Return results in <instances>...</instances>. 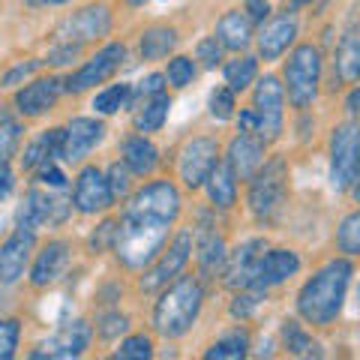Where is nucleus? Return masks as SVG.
Instances as JSON below:
<instances>
[{
    "instance_id": "obj_1",
    "label": "nucleus",
    "mask_w": 360,
    "mask_h": 360,
    "mask_svg": "<svg viewBox=\"0 0 360 360\" xmlns=\"http://www.w3.org/2000/svg\"><path fill=\"white\" fill-rule=\"evenodd\" d=\"M180 189L172 180H153L129 198L123 219L117 222L115 243L117 262L129 270H144L162 252L174 219L180 217Z\"/></svg>"
},
{
    "instance_id": "obj_2",
    "label": "nucleus",
    "mask_w": 360,
    "mask_h": 360,
    "mask_svg": "<svg viewBox=\"0 0 360 360\" xmlns=\"http://www.w3.org/2000/svg\"><path fill=\"white\" fill-rule=\"evenodd\" d=\"M352 262L348 258H330L324 267L303 283L297 295V312L300 319L312 328H328V324L342 312V303L352 283Z\"/></svg>"
},
{
    "instance_id": "obj_3",
    "label": "nucleus",
    "mask_w": 360,
    "mask_h": 360,
    "mask_svg": "<svg viewBox=\"0 0 360 360\" xmlns=\"http://www.w3.org/2000/svg\"><path fill=\"white\" fill-rule=\"evenodd\" d=\"M201 303H205V288L195 276H184L168 285L153 307V328L165 340H177L195 324Z\"/></svg>"
},
{
    "instance_id": "obj_4",
    "label": "nucleus",
    "mask_w": 360,
    "mask_h": 360,
    "mask_svg": "<svg viewBox=\"0 0 360 360\" xmlns=\"http://www.w3.org/2000/svg\"><path fill=\"white\" fill-rule=\"evenodd\" d=\"M108 30H111V13H108V6L94 4V6L78 9V13H72L70 18H63L60 25H58V30H54L49 63H54V66L70 63L75 54L84 49V45L103 39Z\"/></svg>"
},
{
    "instance_id": "obj_5",
    "label": "nucleus",
    "mask_w": 360,
    "mask_h": 360,
    "mask_svg": "<svg viewBox=\"0 0 360 360\" xmlns=\"http://www.w3.org/2000/svg\"><path fill=\"white\" fill-rule=\"evenodd\" d=\"M288 195V165L285 160H270L262 162V168L250 177V195H246V205H250L252 217L258 222H274L276 213L283 210Z\"/></svg>"
},
{
    "instance_id": "obj_6",
    "label": "nucleus",
    "mask_w": 360,
    "mask_h": 360,
    "mask_svg": "<svg viewBox=\"0 0 360 360\" xmlns=\"http://www.w3.org/2000/svg\"><path fill=\"white\" fill-rule=\"evenodd\" d=\"M285 94L295 108L312 105L321 84V51L315 45H297L285 63Z\"/></svg>"
},
{
    "instance_id": "obj_7",
    "label": "nucleus",
    "mask_w": 360,
    "mask_h": 360,
    "mask_svg": "<svg viewBox=\"0 0 360 360\" xmlns=\"http://www.w3.org/2000/svg\"><path fill=\"white\" fill-rule=\"evenodd\" d=\"M72 210V201L63 195V189H54V186H33L27 189L25 195V205L18 210V225L25 229H45V225H60Z\"/></svg>"
},
{
    "instance_id": "obj_8",
    "label": "nucleus",
    "mask_w": 360,
    "mask_h": 360,
    "mask_svg": "<svg viewBox=\"0 0 360 360\" xmlns=\"http://www.w3.org/2000/svg\"><path fill=\"white\" fill-rule=\"evenodd\" d=\"M360 168V123H340L330 135V186L345 193Z\"/></svg>"
},
{
    "instance_id": "obj_9",
    "label": "nucleus",
    "mask_w": 360,
    "mask_h": 360,
    "mask_svg": "<svg viewBox=\"0 0 360 360\" xmlns=\"http://www.w3.org/2000/svg\"><path fill=\"white\" fill-rule=\"evenodd\" d=\"M252 111H255V135L264 141H274L283 135L285 123V90L274 75H264L252 94Z\"/></svg>"
},
{
    "instance_id": "obj_10",
    "label": "nucleus",
    "mask_w": 360,
    "mask_h": 360,
    "mask_svg": "<svg viewBox=\"0 0 360 360\" xmlns=\"http://www.w3.org/2000/svg\"><path fill=\"white\" fill-rule=\"evenodd\" d=\"M123 60H127V45L111 42V45H105V49H99L87 63L78 66V70L63 82V87L70 90V94H84V90L103 84V82H108V78H115V72L123 66Z\"/></svg>"
},
{
    "instance_id": "obj_11",
    "label": "nucleus",
    "mask_w": 360,
    "mask_h": 360,
    "mask_svg": "<svg viewBox=\"0 0 360 360\" xmlns=\"http://www.w3.org/2000/svg\"><path fill=\"white\" fill-rule=\"evenodd\" d=\"M189 252H193V231L184 229V231H177V238L172 243H168V250H162L148 264V270H144V276H141V291H156V288L172 283L180 270L186 267Z\"/></svg>"
},
{
    "instance_id": "obj_12",
    "label": "nucleus",
    "mask_w": 360,
    "mask_h": 360,
    "mask_svg": "<svg viewBox=\"0 0 360 360\" xmlns=\"http://www.w3.org/2000/svg\"><path fill=\"white\" fill-rule=\"evenodd\" d=\"M219 162V144L207 139V135H198V139H189L180 150V180L189 189L205 186V180L210 177V172Z\"/></svg>"
},
{
    "instance_id": "obj_13",
    "label": "nucleus",
    "mask_w": 360,
    "mask_h": 360,
    "mask_svg": "<svg viewBox=\"0 0 360 360\" xmlns=\"http://www.w3.org/2000/svg\"><path fill=\"white\" fill-rule=\"evenodd\" d=\"M72 205H75L78 213H87V217L103 213V210H108L111 205H115L111 189H108V180L96 165H87V168L78 172L75 189H72Z\"/></svg>"
},
{
    "instance_id": "obj_14",
    "label": "nucleus",
    "mask_w": 360,
    "mask_h": 360,
    "mask_svg": "<svg viewBox=\"0 0 360 360\" xmlns=\"http://www.w3.org/2000/svg\"><path fill=\"white\" fill-rule=\"evenodd\" d=\"M33 243H37L33 229L18 225V229L6 238V243L0 246V283L4 285H13V283H18V279L25 276V267L30 262Z\"/></svg>"
},
{
    "instance_id": "obj_15",
    "label": "nucleus",
    "mask_w": 360,
    "mask_h": 360,
    "mask_svg": "<svg viewBox=\"0 0 360 360\" xmlns=\"http://www.w3.org/2000/svg\"><path fill=\"white\" fill-rule=\"evenodd\" d=\"M297 37V18L295 13H279L267 15L258 30V54L264 60H279L288 51V45Z\"/></svg>"
},
{
    "instance_id": "obj_16",
    "label": "nucleus",
    "mask_w": 360,
    "mask_h": 360,
    "mask_svg": "<svg viewBox=\"0 0 360 360\" xmlns=\"http://www.w3.org/2000/svg\"><path fill=\"white\" fill-rule=\"evenodd\" d=\"M262 252H264V240L262 238L243 240L238 250H231L229 255H225V264H222V283L229 288H234V291H238V288H250Z\"/></svg>"
},
{
    "instance_id": "obj_17",
    "label": "nucleus",
    "mask_w": 360,
    "mask_h": 360,
    "mask_svg": "<svg viewBox=\"0 0 360 360\" xmlns=\"http://www.w3.org/2000/svg\"><path fill=\"white\" fill-rule=\"evenodd\" d=\"M300 270V255L295 250H267L258 258V267L252 274V283L250 288H258V291H267L279 283H285L288 276H295Z\"/></svg>"
},
{
    "instance_id": "obj_18",
    "label": "nucleus",
    "mask_w": 360,
    "mask_h": 360,
    "mask_svg": "<svg viewBox=\"0 0 360 360\" xmlns=\"http://www.w3.org/2000/svg\"><path fill=\"white\" fill-rule=\"evenodd\" d=\"M90 336H94V330H90V324L75 319V321H66L63 328L51 336L49 342L42 345V352H33V357H58V360H66V357H78L87 352L90 345Z\"/></svg>"
},
{
    "instance_id": "obj_19",
    "label": "nucleus",
    "mask_w": 360,
    "mask_h": 360,
    "mask_svg": "<svg viewBox=\"0 0 360 360\" xmlns=\"http://www.w3.org/2000/svg\"><path fill=\"white\" fill-rule=\"evenodd\" d=\"M105 139V123L96 117H75L63 135V160L78 162Z\"/></svg>"
},
{
    "instance_id": "obj_20",
    "label": "nucleus",
    "mask_w": 360,
    "mask_h": 360,
    "mask_svg": "<svg viewBox=\"0 0 360 360\" xmlns=\"http://www.w3.org/2000/svg\"><path fill=\"white\" fill-rule=\"evenodd\" d=\"M225 162H229V168L238 180H250L264 162V139H258L255 132H240L238 139L229 144Z\"/></svg>"
},
{
    "instance_id": "obj_21",
    "label": "nucleus",
    "mask_w": 360,
    "mask_h": 360,
    "mask_svg": "<svg viewBox=\"0 0 360 360\" xmlns=\"http://www.w3.org/2000/svg\"><path fill=\"white\" fill-rule=\"evenodd\" d=\"M60 90H63L60 78H37V82H30L27 87H21L15 94V105L25 117H39L45 111H51Z\"/></svg>"
},
{
    "instance_id": "obj_22",
    "label": "nucleus",
    "mask_w": 360,
    "mask_h": 360,
    "mask_svg": "<svg viewBox=\"0 0 360 360\" xmlns=\"http://www.w3.org/2000/svg\"><path fill=\"white\" fill-rule=\"evenodd\" d=\"M66 264H70V243L51 240V243L37 255V262H33L30 285H33V288H45V285L58 283V279L63 276Z\"/></svg>"
},
{
    "instance_id": "obj_23",
    "label": "nucleus",
    "mask_w": 360,
    "mask_h": 360,
    "mask_svg": "<svg viewBox=\"0 0 360 360\" xmlns=\"http://www.w3.org/2000/svg\"><path fill=\"white\" fill-rule=\"evenodd\" d=\"M63 135L66 129H49L42 132L37 141H30L25 148V156H21V165L27 172H39L42 165H51L54 160H63Z\"/></svg>"
},
{
    "instance_id": "obj_24",
    "label": "nucleus",
    "mask_w": 360,
    "mask_h": 360,
    "mask_svg": "<svg viewBox=\"0 0 360 360\" xmlns=\"http://www.w3.org/2000/svg\"><path fill=\"white\" fill-rule=\"evenodd\" d=\"M336 78L342 84L360 82V27H352L336 45V58H333Z\"/></svg>"
},
{
    "instance_id": "obj_25",
    "label": "nucleus",
    "mask_w": 360,
    "mask_h": 360,
    "mask_svg": "<svg viewBox=\"0 0 360 360\" xmlns=\"http://www.w3.org/2000/svg\"><path fill=\"white\" fill-rule=\"evenodd\" d=\"M123 165L129 168L132 174H153L156 165H160V150H156V144L150 139H144V135H132V139L123 141Z\"/></svg>"
},
{
    "instance_id": "obj_26",
    "label": "nucleus",
    "mask_w": 360,
    "mask_h": 360,
    "mask_svg": "<svg viewBox=\"0 0 360 360\" xmlns=\"http://www.w3.org/2000/svg\"><path fill=\"white\" fill-rule=\"evenodd\" d=\"M217 39L222 49H231V51H243L246 45L252 42V21L240 9H231L225 13L217 25Z\"/></svg>"
},
{
    "instance_id": "obj_27",
    "label": "nucleus",
    "mask_w": 360,
    "mask_h": 360,
    "mask_svg": "<svg viewBox=\"0 0 360 360\" xmlns=\"http://www.w3.org/2000/svg\"><path fill=\"white\" fill-rule=\"evenodd\" d=\"M225 240L217 231V225H201L198 231V270L201 276H217V270L225 264Z\"/></svg>"
},
{
    "instance_id": "obj_28",
    "label": "nucleus",
    "mask_w": 360,
    "mask_h": 360,
    "mask_svg": "<svg viewBox=\"0 0 360 360\" xmlns=\"http://www.w3.org/2000/svg\"><path fill=\"white\" fill-rule=\"evenodd\" d=\"M207 184V195H210V205L219 207V210H229L234 201H238V177L229 168V162H217V168L210 172V177L205 180Z\"/></svg>"
},
{
    "instance_id": "obj_29",
    "label": "nucleus",
    "mask_w": 360,
    "mask_h": 360,
    "mask_svg": "<svg viewBox=\"0 0 360 360\" xmlns=\"http://www.w3.org/2000/svg\"><path fill=\"white\" fill-rule=\"evenodd\" d=\"M168 108H172V99L162 90V94H153L148 99L139 103V111H135V129L139 132H156L168 117Z\"/></svg>"
},
{
    "instance_id": "obj_30",
    "label": "nucleus",
    "mask_w": 360,
    "mask_h": 360,
    "mask_svg": "<svg viewBox=\"0 0 360 360\" xmlns=\"http://www.w3.org/2000/svg\"><path fill=\"white\" fill-rule=\"evenodd\" d=\"M177 45V30L174 27H148L141 33V58L144 60H160V58H168V51H172Z\"/></svg>"
},
{
    "instance_id": "obj_31",
    "label": "nucleus",
    "mask_w": 360,
    "mask_h": 360,
    "mask_svg": "<svg viewBox=\"0 0 360 360\" xmlns=\"http://www.w3.org/2000/svg\"><path fill=\"white\" fill-rule=\"evenodd\" d=\"M283 345L288 348V354H297V357L321 354V345L315 342L312 336L303 330V324H297V321H285L283 324Z\"/></svg>"
},
{
    "instance_id": "obj_32",
    "label": "nucleus",
    "mask_w": 360,
    "mask_h": 360,
    "mask_svg": "<svg viewBox=\"0 0 360 360\" xmlns=\"http://www.w3.org/2000/svg\"><path fill=\"white\" fill-rule=\"evenodd\" d=\"M258 75V60L250 58V54H240V58H234L225 63V87L231 90H246Z\"/></svg>"
},
{
    "instance_id": "obj_33",
    "label": "nucleus",
    "mask_w": 360,
    "mask_h": 360,
    "mask_svg": "<svg viewBox=\"0 0 360 360\" xmlns=\"http://www.w3.org/2000/svg\"><path fill=\"white\" fill-rule=\"evenodd\" d=\"M246 348H250V336H246V330H231V333H225L222 340L213 342L205 357H217V360H240L246 357Z\"/></svg>"
},
{
    "instance_id": "obj_34",
    "label": "nucleus",
    "mask_w": 360,
    "mask_h": 360,
    "mask_svg": "<svg viewBox=\"0 0 360 360\" xmlns=\"http://www.w3.org/2000/svg\"><path fill=\"white\" fill-rule=\"evenodd\" d=\"M129 103H132V84H111L94 96V108L99 115H115V111L127 108Z\"/></svg>"
},
{
    "instance_id": "obj_35",
    "label": "nucleus",
    "mask_w": 360,
    "mask_h": 360,
    "mask_svg": "<svg viewBox=\"0 0 360 360\" xmlns=\"http://www.w3.org/2000/svg\"><path fill=\"white\" fill-rule=\"evenodd\" d=\"M336 246L345 255H360V210L348 213L340 222V229H336Z\"/></svg>"
},
{
    "instance_id": "obj_36",
    "label": "nucleus",
    "mask_w": 360,
    "mask_h": 360,
    "mask_svg": "<svg viewBox=\"0 0 360 360\" xmlns=\"http://www.w3.org/2000/svg\"><path fill=\"white\" fill-rule=\"evenodd\" d=\"M21 141V123L15 117H0V165H6L15 156Z\"/></svg>"
},
{
    "instance_id": "obj_37",
    "label": "nucleus",
    "mask_w": 360,
    "mask_h": 360,
    "mask_svg": "<svg viewBox=\"0 0 360 360\" xmlns=\"http://www.w3.org/2000/svg\"><path fill=\"white\" fill-rule=\"evenodd\" d=\"M193 78H195V60L193 58H174V60H168V72H165V82L172 84V87H186V84H193Z\"/></svg>"
},
{
    "instance_id": "obj_38",
    "label": "nucleus",
    "mask_w": 360,
    "mask_h": 360,
    "mask_svg": "<svg viewBox=\"0 0 360 360\" xmlns=\"http://www.w3.org/2000/svg\"><path fill=\"white\" fill-rule=\"evenodd\" d=\"M153 354V342L150 336H129V340H123L120 348L115 352L117 360H144Z\"/></svg>"
},
{
    "instance_id": "obj_39",
    "label": "nucleus",
    "mask_w": 360,
    "mask_h": 360,
    "mask_svg": "<svg viewBox=\"0 0 360 360\" xmlns=\"http://www.w3.org/2000/svg\"><path fill=\"white\" fill-rule=\"evenodd\" d=\"M21 324L15 319H0V360H9L18 348Z\"/></svg>"
},
{
    "instance_id": "obj_40",
    "label": "nucleus",
    "mask_w": 360,
    "mask_h": 360,
    "mask_svg": "<svg viewBox=\"0 0 360 360\" xmlns=\"http://www.w3.org/2000/svg\"><path fill=\"white\" fill-rule=\"evenodd\" d=\"M210 115L217 120H229L234 115V90L231 87H217L210 94Z\"/></svg>"
},
{
    "instance_id": "obj_41",
    "label": "nucleus",
    "mask_w": 360,
    "mask_h": 360,
    "mask_svg": "<svg viewBox=\"0 0 360 360\" xmlns=\"http://www.w3.org/2000/svg\"><path fill=\"white\" fill-rule=\"evenodd\" d=\"M127 328H129V319L120 312H105V315H99V321H96V333L103 336V340H115V336L127 333Z\"/></svg>"
},
{
    "instance_id": "obj_42",
    "label": "nucleus",
    "mask_w": 360,
    "mask_h": 360,
    "mask_svg": "<svg viewBox=\"0 0 360 360\" xmlns=\"http://www.w3.org/2000/svg\"><path fill=\"white\" fill-rule=\"evenodd\" d=\"M108 189H111V198H127L129 195V168L115 162L108 168Z\"/></svg>"
},
{
    "instance_id": "obj_43",
    "label": "nucleus",
    "mask_w": 360,
    "mask_h": 360,
    "mask_svg": "<svg viewBox=\"0 0 360 360\" xmlns=\"http://www.w3.org/2000/svg\"><path fill=\"white\" fill-rule=\"evenodd\" d=\"M258 303H262V291H246V288H240V295L234 297V303H231V315L234 319H250V315L258 309Z\"/></svg>"
},
{
    "instance_id": "obj_44",
    "label": "nucleus",
    "mask_w": 360,
    "mask_h": 360,
    "mask_svg": "<svg viewBox=\"0 0 360 360\" xmlns=\"http://www.w3.org/2000/svg\"><path fill=\"white\" fill-rule=\"evenodd\" d=\"M162 90H165V75L153 72V75L144 78V82H139V87H132V103H141V99H148L153 94H162Z\"/></svg>"
},
{
    "instance_id": "obj_45",
    "label": "nucleus",
    "mask_w": 360,
    "mask_h": 360,
    "mask_svg": "<svg viewBox=\"0 0 360 360\" xmlns=\"http://www.w3.org/2000/svg\"><path fill=\"white\" fill-rule=\"evenodd\" d=\"M198 60L207 66V70H213L219 60H222V45L217 37H207V39H201L198 42Z\"/></svg>"
},
{
    "instance_id": "obj_46",
    "label": "nucleus",
    "mask_w": 360,
    "mask_h": 360,
    "mask_svg": "<svg viewBox=\"0 0 360 360\" xmlns=\"http://www.w3.org/2000/svg\"><path fill=\"white\" fill-rule=\"evenodd\" d=\"M246 9H250V21H264L270 15L267 0H246Z\"/></svg>"
},
{
    "instance_id": "obj_47",
    "label": "nucleus",
    "mask_w": 360,
    "mask_h": 360,
    "mask_svg": "<svg viewBox=\"0 0 360 360\" xmlns=\"http://www.w3.org/2000/svg\"><path fill=\"white\" fill-rule=\"evenodd\" d=\"M33 70H39V60H30V63H21V66H15L13 72H6V84H13L15 78H27Z\"/></svg>"
},
{
    "instance_id": "obj_48",
    "label": "nucleus",
    "mask_w": 360,
    "mask_h": 360,
    "mask_svg": "<svg viewBox=\"0 0 360 360\" xmlns=\"http://www.w3.org/2000/svg\"><path fill=\"white\" fill-rule=\"evenodd\" d=\"M345 108H348V115H352V117H360V84L352 90V94H348Z\"/></svg>"
},
{
    "instance_id": "obj_49",
    "label": "nucleus",
    "mask_w": 360,
    "mask_h": 360,
    "mask_svg": "<svg viewBox=\"0 0 360 360\" xmlns=\"http://www.w3.org/2000/svg\"><path fill=\"white\" fill-rule=\"evenodd\" d=\"M9 189H13V174H9L6 165H0V198H6Z\"/></svg>"
},
{
    "instance_id": "obj_50",
    "label": "nucleus",
    "mask_w": 360,
    "mask_h": 360,
    "mask_svg": "<svg viewBox=\"0 0 360 360\" xmlns=\"http://www.w3.org/2000/svg\"><path fill=\"white\" fill-rule=\"evenodd\" d=\"M27 6H60V4H66V0H25Z\"/></svg>"
},
{
    "instance_id": "obj_51",
    "label": "nucleus",
    "mask_w": 360,
    "mask_h": 360,
    "mask_svg": "<svg viewBox=\"0 0 360 360\" xmlns=\"http://www.w3.org/2000/svg\"><path fill=\"white\" fill-rule=\"evenodd\" d=\"M354 193V198L360 201V168H357V174H354V180H352V186H348Z\"/></svg>"
},
{
    "instance_id": "obj_52",
    "label": "nucleus",
    "mask_w": 360,
    "mask_h": 360,
    "mask_svg": "<svg viewBox=\"0 0 360 360\" xmlns=\"http://www.w3.org/2000/svg\"><path fill=\"white\" fill-rule=\"evenodd\" d=\"M285 4H288L291 9H295V6H303V4H309V0H285Z\"/></svg>"
},
{
    "instance_id": "obj_53",
    "label": "nucleus",
    "mask_w": 360,
    "mask_h": 360,
    "mask_svg": "<svg viewBox=\"0 0 360 360\" xmlns=\"http://www.w3.org/2000/svg\"><path fill=\"white\" fill-rule=\"evenodd\" d=\"M129 4H132V6H141V4H148V0H129Z\"/></svg>"
},
{
    "instance_id": "obj_54",
    "label": "nucleus",
    "mask_w": 360,
    "mask_h": 360,
    "mask_svg": "<svg viewBox=\"0 0 360 360\" xmlns=\"http://www.w3.org/2000/svg\"><path fill=\"white\" fill-rule=\"evenodd\" d=\"M357 303H360V285H357Z\"/></svg>"
},
{
    "instance_id": "obj_55",
    "label": "nucleus",
    "mask_w": 360,
    "mask_h": 360,
    "mask_svg": "<svg viewBox=\"0 0 360 360\" xmlns=\"http://www.w3.org/2000/svg\"><path fill=\"white\" fill-rule=\"evenodd\" d=\"M357 13H360V4H357Z\"/></svg>"
}]
</instances>
